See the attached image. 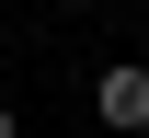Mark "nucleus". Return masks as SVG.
I'll return each mask as SVG.
<instances>
[{
  "label": "nucleus",
  "mask_w": 149,
  "mask_h": 138,
  "mask_svg": "<svg viewBox=\"0 0 149 138\" xmlns=\"http://www.w3.org/2000/svg\"><path fill=\"white\" fill-rule=\"evenodd\" d=\"M92 115H103L115 138H138V127H149V69H138V58H115V69L92 81Z\"/></svg>",
  "instance_id": "1"
},
{
  "label": "nucleus",
  "mask_w": 149,
  "mask_h": 138,
  "mask_svg": "<svg viewBox=\"0 0 149 138\" xmlns=\"http://www.w3.org/2000/svg\"><path fill=\"white\" fill-rule=\"evenodd\" d=\"M0 138H12V104H0Z\"/></svg>",
  "instance_id": "2"
}]
</instances>
